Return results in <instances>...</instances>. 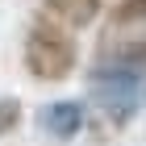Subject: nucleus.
I'll return each instance as SVG.
<instances>
[{"mask_svg": "<svg viewBox=\"0 0 146 146\" xmlns=\"http://www.w3.org/2000/svg\"><path fill=\"white\" fill-rule=\"evenodd\" d=\"M84 121H88V113H84L79 100H54L42 109V129L54 138H75L84 129Z\"/></svg>", "mask_w": 146, "mask_h": 146, "instance_id": "obj_3", "label": "nucleus"}, {"mask_svg": "<svg viewBox=\"0 0 146 146\" xmlns=\"http://www.w3.org/2000/svg\"><path fill=\"white\" fill-rule=\"evenodd\" d=\"M104 0H42V13H50L54 21H63L67 29H84L100 17Z\"/></svg>", "mask_w": 146, "mask_h": 146, "instance_id": "obj_4", "label": "nucleus"}, {"mask_svg": "<svg viewBox=\"0 0 146 146\" xmlns=\"http://www.w3.org/2000/svg\"><path fill=\"white\" fill-rule=\"evenodd\" d=\"M25 71L42 84H54V79H67L75 71V58H79V46L71 38V29L63 21H54L50 13L34 17L29 29H25Z\"/></svg>", "mask_w": 146, "mask_h": 146, "instance_id": "obj_2", "label": "nucleus"}, {"mask_svg": "<svg viewBox=\"0 0 146 146\" xmlns=\"http://www.w3.org/2000/svg\"><path fill=\"white\" fill-rule=\"evenodd\" d=\"M109 21H113V29H138V25H146V0H117Z\"/></svg>", "mask_w": 146, "mask_h": 146, "instance_id": "obj_5", "label": "nucleus"}, {"mask_svg": "<svg viewBox=\"0 0 146 146\" xmlns=\"http://www.w3.org/2000/svg\"><path fill=\"white\" fill-rule=\"evenodd\" d=\"M92 96L96 109L109 117V125H129L146 109V63L125 54H109L92 71Z\"/></svg>", "mask_w": 146, "mask_h": 146, "instance_id": "obj_1", "label": "nucleus"}, {"mask_svg": "<svg viewBox=\"0 0 146 146\" xmlns=\"http://www.w3.org/2000/svg\"><path fill=\"white\" fill-rule=\"evenodd\" d=\"M17 125H21V104L13 100V96H4V100H0V138L13 134Z\"/></svg>", "mask_w": 146, "mask_h": 146, "instance_id": "obj_6", "label": "nucleus"}]
</instances>
